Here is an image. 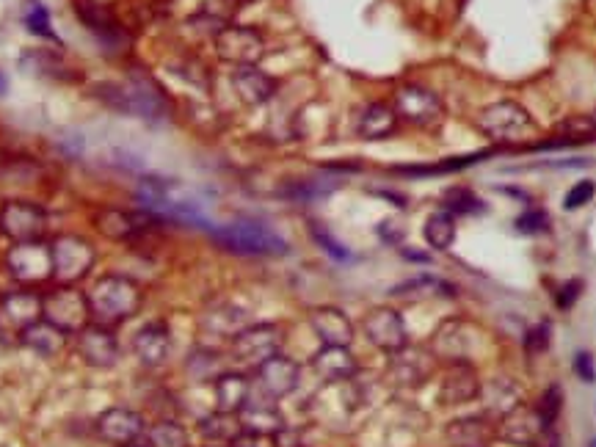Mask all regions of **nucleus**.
Here are the masks:
<instances>
[{
    "label": "nucleus",
    "mask_w": 596,
    "mask_h": 447,
    "mask_svg": "<svg viewBox=\"0 0 596 447\" xmlns=\"http://www.w3.org/2000/svg\"><path fill=\"white\" fill-rule=\"evenodd\" d=\"M138 202L141 207L152 213L158 221H174V224H185V227H205L207 216L194 196L185 191L183 185L172 183V180H161V177H147L138 185Z\"/></svg>",
    "instance_id": "obj_1"
},
{
    "label": "nucleus",
    "mask_w": 596,
    "mask_h": 447,
    "mask_svg": "<svg viewBox=\"0 0 596 447\" xmlns=\"http://www.w3.org/2000/svg\"><path fill=\"white\" fill-rule=\"evenodd\" d=\"M210 238L224 252L243 254V257H282L290 252V246L279 232L271 230L263 221H252V218L210 227Z\"/></svg>",
    "instance_id": "obj_2"
},
{
    "label": "nucleus",
    "mask_w": 596,
    "mask_h": 447,
    "mask_svg": "<svg viewBox=\"0 0 596 447\" xmlns=\"http://www.w3.org/2000/svg\"><path fill=\"white\" fill-rule=\"evenodd\" d=\"M144 293L141 287L119 274H105L97 279L89 290V307H92V321L103 326H116V323L133 318L141 310Z\"/></svg>",
    "instance_id": "obj_3"
},
{
    "label": "nucleus",
    "mask_w": 596,
    "mask_h": 447,
    "mask_svg": "<svg viewBox=\"0 0 596 447\" xmlns=\"http://www.w3.org/2000/svg\"><path fill=\"white\" fill-rule=\"evenodd\" d=\"M94 94L119 114L141 116L149 122H161L169 116V103H166L163 92L144 78H136L130 83H100V86H94Z\"/></svg>",
    "instance_id": "obj_4"
},
{
    "label": "nucleus",
    "mask_w": 596,
    "mask_h": 447,
    "mask_svg": "<svg viewBox=\"0 0 596 447\" xmlns=\"http://www.w3.org/2000/svg\"><path fill=\"white\" fill-rule=\"evenodd\" d=\"M478 127L486 138L497 144H525L536 136V122L528 114V108L516 100H500V103L483 108L478 114Z\"/></svg>",
    "instance_id": "obj_5"
},
{
    "label": "nucleus",
    "mask_w": 596,
    "mask_h": 447,
    "mask_svg": "<svg viewBox=\"0 0 596 447\" xmlns=\"http://www.w3.org/2000/svg\"><path fill=\"white\" fill-rule=\"evenodd\" d=\"M42 318L58 326L61 332L81 334L92 323L89 293L75 285H58L50 293H42Z\"/></svg>",
    "instance_id": "obj_6"
},
{
    "label": "nucleus",
    "mask_w": 596,
    "mask_h": 447,
    "mask_svg": "<svg viewBox=\"0 0 596 447\" xmlns=\"http://www.w3.org/2000/svg\"><path fill=\"white\" fill-rule=\"evenodd\" d=\"M6 271L17 285L36 287L53 279V249L45 241L14 243L6 252Z\"/></svg>",
    "instance_id": "obj_7"
},
{
    "label": "nucleus",
    "mask_w": 596,
    "mask_h": 447,
    "mask_svg": "<svg viewBox=\"0 0 596 447\" xmlns=\"http://www.w3.org/2000/svg\"><path fill=\"white\" fill-rule=\"evenodd\" d=\"M53 249V279L58 285H78L97 260L94 246L81 235H61L50 243Z\"/></svg>",
    "instance_id": "obj_8"
},
{
    "label": "nucleus",
    "mask_w": 596,
    "mask_h": 447,
    "mask_svg": "<svg viewBox=\"0 0 596 447\" xmlns=\"http://www.w3.org/2000/svg\"><path fill=\"white\" fill-rule=\"evenodd\" d=\"M213 47L232 67H254L265 56V36L249 25H224L213 36Z\"/></svg>",
    "instance_id": "obj_9"
},
{
    "label": "nucleus",
    "mask_w": 596,
    "mask_h": 447,
    "mask_svg": "<svg viewBox=\"0 0 596 447\" xmlns=\"http://www.w3.org/2000/svg\"><path fill=\"white\" fill-rule=\"evenodd\" d=\"M47 230L45 207L25 199H9L0 205V235L12 243L42 241Z\"/></svg>",
    "instance_id": "obj_10"
},
{
    "label": "nucleus",
    "mask_w": 596,
    "mask_h": 447,
    "mask_svg": "<svg viewBox=\"0 0 596 447\" xmlns=\"http://www.w3.org/2000/svg\"><path fill=\"white\" fill-rule=\"evenodd\" d=\"M392 108H395L398 119L414 127H434L445 116V105L439 100V94L425 89V86H417V83L401 86L395 92Z\"/></svg>",
    "instance_id": "obj_11"
},
{
    "label": "nucleus",
    "mask_w": 596,
    "mask_h": 447,
    "mask_svg": "<svg viewBox=\"0 0 596 447\" xmlns=\"http://www.w3.org/2000/svg\"><path fill=\"white\" fill-rule=\"evenodd\" d=\"M279 348H282V329L274 323H254L232 337L235 359L254 367L279 354Z\"/></svg>",
    "instance_id": "obj_12"
},
{
    "label": "nucleus",
    "mask_w": 596,
    "mask_h": 447,
    "mask_svg": "<svg viewBox=\"0 0 596 447\" xmlns=\"http://www.w3.org/2000/svg\"><path fill=\"white\" fill-rule=\"evenodd\" d=\"M367 343H373L384 354H398L401 348L409 345V334H406V323H403L401 312L392 307H376L365 315L362 321Z\"/></svg>",
    "instance_id": "obj_13"
},
{
    "label": "nucleus",
    "mask_w": 596,
    "mask_h": 447,
    "mask_svg": "<svg viewBox=\"0 0 596 447\" xmlns=\"http://www.w3.org/2000/svg\"><path fill=\"white\" fill-rule=\"evenodd\" d=\"M144 431H147L144 417L138 412H133V409H127V406L105 409V412L97 417V434H100V439H103L105 445H136L138 439L144 436Z\"/></svg>",
    "instance_id": "obj_14"
},
{
    "label": "nucleus",
    "mask_w": 596,
    "mask_h": 447,
    "mask_svg": "<svg viewBox=\"0 0 596 447\" xmlns=\"http://www.w3.org/2000/svg\"><path fill=\"white\" fill-rule=\"evenodd\" d=\"M161 221L147 213V210H116V207H108L103 213H97L94 218V227L103 232L105 238L111 241H133L138 235H144L152 227H158Z\"/></svg>",
    "instance_id": "obj_15"
},
{
    "label": "nucleus",
    "mask_w": 596,
    "mask_h": 447,
    "mask_svg": "<svg viewBox=\"0 0 596 447\" xmlns=\"http://www.w3.org/2000/svg\"><path fill=\"white\" fill-rule=\"evenodd\" d=\"M78 354L89 367L108 370L119 362V340L111 332V326L92 321L78 334Z\"/></svg>",
    "instance_id": "obj_16"
},
{
    "label": "nucleus",
    "mask_w": 596,
    "mask_h": 447,
    "mask_svg": "<svg viewBox=\"0 0 596 447\" xmlns=\"http://www.w3.org/2000/svg\"><path fill=\"white\" fill-rule=\"evenodd\" d=\"M298 381H301V367L290 356L276 354L265 359L263 365H257V390L274 401L287 398L298 387Z\"/></svg>",
    "instance_id": "obj_17"
},
{
    "label": "nucleus",
    "mask_w": 596,
    "mask_h": 447,
    "mask_svg": "<svg viewBox=\"0 0 596 447\" xmlns=\"http://www.w3.org/2000/svg\"><path fill=\"white\" fill-rule=\"evenodd\" d=\"M39 318H42V293L23 287V290H12L0 296V323L6 329H17L20 334L25 326H31Z\"/></svg>",
    "instance_id": "obj_18"
},
{
    "label": "nucleus",
    "mask_w": 596,
    "mask_h": 447,
    "mask_svg": "<svg viewBox=\"0 0 596 447\" xmlns=\"http://www.w3.org/2000/svg\"><path fill=\"white\" fill-rule=\"evenodd\" d=\"M478 395H481V379H478V373H475V367L470 362L447 365L442 390H439V401L445 406H461V403L475 401Z\"/></svg>",
    "instance_id": "obj_19"
},
{
    "label": "nucleus",
    "mask_w": 596,
    "mask_h": 447,
    "mask_svg": "<svg viewBox=\"0 0 596 447\" xmlns=\"http://www.w3.org/2000/svg\"><path fill=\"white\" fill-rule=\"evenodd\" d=\"M238 420H241L243 431H252V434L260 436H276L285 428V417L279 412L276 401L263 395V392H260V398L249 395V401L238 414Z\"/></svg>",
    "instance_id": "obj_20"
},
{
    "label": "nucleus",
    "mask_w": 596,
    "mask_h": 447,
    "mask_svg": "<svg viewBox=\"0 0 596 447\" xmlns=\"http://www.w3.org/2000/svg\"><path fill=\"white\" fill-rule=\"evenodd\" d=\"M312 370L321 376L326 384H343V381H354L359 373L354 354L340 345H323L318 354L312 356Z\"/></svg>",
    "instance_id": "obj_21"
},
{
    "label": "nucleus",
    "mask_w": 596,
    "mask_h": 447,
    "mask_svg": "<svg viewBox=\"0 0 596 447\" xmlns=\"http://www.w3.org/2000/svg\"><path fill=\"white\" fill-rule=\"evenodd\" d=\"M138 362L144 367H161L172 354V334L166 329V323H147L144 329H138L133 340Z\"/></svg>",
    "instance_id": "obj_22"
},
{
    "label": "nucleus",
    "mask_w": 596,
    "mask_h": 447,
    "mask_svg": "<svg viewBox=\"0 0 596 447\" xmlns=\"http://www.w3.org/2000/svg\"><path fill=\"white\" fill-rule=\"evenodd\" d=\"M310 326L323 345L348 348L351 340H354V323H351V318L343 310H337V307H318V310H312Z\"/></svg>",
    "instance_id": "obj_23"
},
{
    "label": "nucleus",
    "mask_w": 596,
    "mask_h": 447,
    "mask_svg": "<svg viewBox=\"0 0 596 447\" xmlns=\"http://www.w3.org/2000/svg\"><path fill=\"white\" fill-rule=\"evenodd\" d=\"M232 89L246 105H265L276 94L279 83L254 64V67H238L232 72Z\"/></svg>",
    "instance_id": "obj_24"
},
{
    "label": "nucleus",
    "mask_w": 596,
    "mask_h": 447,
    "mask_svg": "<svg viewBox=\"0 0 596 447\" xmlns=\"http://www.w3.org/2000/svg\"><path fill=\"white\" fill-rule=\"evenodd\" d=\"M541 434L544 428L539 425V417L536 412H530L528 406H516L508 414H503V423H500V436L508 439L511 445L519 447H539Z\"/></svg>",
    "instance_id": "obj_25"
},
{
    "label": "nucleus",
    "mask_w": 596,
    "mask_h": 447,
    "mask_svg": "<svg viewBox=\"0 0 596 447\" xmlns=\"http://www.w3.org/2000/svg\"><path fill=\"white\" fill-rule=\"evenodd\" d=\"M20 337V345H25L28 351H34V354L45 356V359H53L64 351V345H67V332H61L58 326H53L45 318H39L31 326H25L23 332L17 334Z\"/></svg>",
    "instance_id": "obj_26"
},
{
    "label": "nucleus",
    "mask_w": 596,
    "mask_h": 447,
    "mask_svg": "<svg viewBox=\"0 0 596 447\" xmlns=\"http://www.w3.org/2000/svg\"><path fill=\"white\" fill-rule=\"evenodd\" d=\"M431 348H434V356L445 359L447 365H453V362H467V354H470L467 326L461 321H445L434 332Z\"/></svg>",
    "instance_id": "obj_27"
},
{
    "label": "nucleus",
    "mask_w": 596,
    "mask_h": 447,
    "mask_svg": "<svg viewBox=\"0 0 596 447\" xmlns=\"http://www.w3.org/2000/svg\"><path fill=\"white\" fill-rule=\"evenodd\" d=\"M213 392H216V412L241 414L252 395V381L243 373H218Z\"/></svg>",
    "instance_id": "obj_28"
},
{
    "label": "nucleus",
    "mask_w": 596,
    "mask_h": 447,
    "mask_svg": "<svg viewBox=\"0 0 596 447\" xmlns=\"http://www.w3.org/2000/svg\"><path fill=\"white\" fill-rule=\"evenodd\" d=\"M390 356H392V362H390L392 379L398 381V384H403V387H420V384L428 381L431 370H434L431 359H428L425 354H420V351H412L409 345L401 348L398 354H390Z\"/></svg>",
    "instance_id": "obj_29"
},
{
    "label": "nucleus",
    "mask_w": 596,
    "mask_h": 447,
    "mask_svg": "<svg viewBox=\"0 0 596 447\" xmlns=\"http://www.w3.org/2000/svg\"><path fill=\"white\" fill-rule=\"evenodd\" d=\"M398 127V114L395 108L387 103H370L362 108L356 130L365 141H381V138H390Z\"/></svg>",
    "instance_id": "obj_30"
},
{
    "label": "nucleus",
    "mask_w": 596,
    "mask_h": 447,
    "mask_svg": "<svg viewBox=\"0 0 596 447\" xmlns=\"http://www.w3.org/2000/svg\"><path fill=\"white\" fill-rule=\"evenodd\" d=\"M494 428L492 423L475 414V417H459L447 425V439L456 447H489Z\"/></svg>",
    "instance_id": "obj_31"
},
{
    "label": "nucleus",
    "mask_w": 596,
    "mask_h": 447,
    "mask_svg": "<svg viewBox=\"0 0 596 447\" xmlns=\"http://www.w3.org/2000/svg\"><path fill=\"white\" fill-rule=\"evenodd\" d=\"M392 296L403 298V301H428V298H445L453 296V285L445 279H436V276H417L409 279L392 290Z\"/></svg>",
    "instance_id": "obj_32"
},
{
    "label": "nucleus",
    "mask_w": 596,
    "mask_h": 447,
    "mask_svg": "<svg viewBox=\"0 0 596 447\" xmlns=\"http://www.w3.org/2000/svg\"><path fill=\"white\" fill-rule=\"evenodd\" d=\"M340 188V180H332V177H310V180H296V183H287L285 188H279V196H285L290 202H315V199H323V196L334 194Z\"/></svg>",
    "instance_id": "obj_33"
},
{
    "label": "nucleus",
    "mask_w": 596,
    "mask_h": 447,
    "mask_svg": "<svg viewBox=\"0 0 596 447\" xmlns=\"http://www.w3.org/2000/svg\"><path fill=\"white\" fill-rule=\"evenodd\" d=\"M199 431H202V436H205L210 445H232V439L241 434L243 428L238 414L213 412L199 423Z\"/></svg>",
    "instance_id": "obj_34"
},
{
    "label": "nucleus",
    "mask_w": 596,
    "mask_h": 447,
    "mask_svg": "<svg viewBox=\"0 0 596 447\" xmlns=\"http://www.w3.org/2000/svg\"><path fill=\"white\" fill-rule=\"evenodd\" d=\"M138 442L144 447H188V434H185V428L180 423L161 420V423L149 425Z\"/></svg>",
    "instance_id": "obj_35"
},
{
    "label": "nucleus",
    "mask_w": 596,
    "mask_h": 447,
    "mask_svg": "<svg viewBox=\"0 0 596 447\" xmlns=\"http://www.w3.org/2000/svg\"><path fill=\"white\" fill-rule=\"evenodd\" d=\"M425 241L434 252H447L456 241V218L445 213V210L434 213L425 221Z\"/></svg>",
    "instance_id": "obj_36"
},
{
    "label": "nucleus",
    "mask_w": 596,
    "mask_h": 447,
    "mask_svg": "<svg viewBox=\"0 0 596 447\" xmlns=\"http://www.w3.org/2000/svg\"><path fill=\"white\" fill-rule=\"evenodd\" d=\"M205 326L221 337H235L241 329H246V312L235 310V307H218V310L207 312Z\"/></svg>",
    "instance_id": "obj_37"
},
{
    "label": "nucleus",
    "mask_w": 596,
    "mask_h": 447,
    "mask_svg": "<svg viewBox=\"0 0 596 447\" xmlns=\"http://www.w3.org/2000/svg\"><path fill=\"white\" fill-rule=\"evenodd\" d=\"M563 409V390L558 384H552L544 390L541 395V401L536 403V417H539V425L544 431H552L555 423H558V417H561Z\"/></svg>",
    "instance_id": "obj_38"
},
{
    "label": "nucleus",
    "mask_w": 596,
    "mask_h": 447,
    "mask_svg": "<svg viewBox=\"0 0 596 447\" xmlns=\"http://www.w3.org/2000/svg\"><path fill=\"white\" fill-rule=\"evenodd\" d=\"M445 213H450V216H475V213H483V202L467 188H453L445 194Z\"/></svg>",
    "instance_id": "obj_39"
},
{
    "label": "nucleus",
    "mask_w": 596,
    "mask_h": 447,
    "mask_svg": "<svg viewBox=\"0 0 596 447\" xmlns=\"http://www.w3.org/2000/svg\"><path fill=\"white\" fill-rule=\"evenodd\" d=\"M25 25H28V31L36 36H45V39H53V28H50V14L42 6V0H28V6H25L23 14Z\"/></svg>",
    "instance_id": "obj_40"
},
{
    "label": "nucleus",
    "mask_w": 596,
    "mask_h": 447,
    "mask_svg": "<svg viewBox=\"0 0 596 447\" xmlns=\"http://www.w3.org/2000/svg\"><path fill=\"white\" fill-rule=\"evenodd\" d=\"M310 235L318 241V246H321L323 252L329 254V257H334L337 263H348L351 260V252L345 249L343 243L337 241V238H332V232L326 230L323 224H318V221H312L310 224Z\"/></svg>",
    "instance_id": "obj_41"
},
{
    "label": "nucleus",
    "mask_w": 596,
    "mask_h": 447,
    "mask_svg": "<svg viewBox=\"0 0 596 447\" xmlns=\"http://www.w3.org/2000/svg\"><path fill=\"white\" fill-rule=\"evenodd\" d=\"M516 230L522 235H539V232L550 230V216L544 210H528L516 218Z\"/></svg>",
    "instance_id": "obj_42"
},
{
    "label": "nucleus",
    "mask_w": 596,
    "mask_h": 447,
    "mask_svg": "<svg viewBox=\"0 0 596 447\" xmlns=\"http://www.w3.org/2000/svg\"><path fill=\"white\" fill-rule=\"evenodd\" d=\"M594 194H596L594 180H580V183L569 188L563 207H566V210H580V207H585L591 199H594Z\"/></svg>",
    "instance_id": "obj_43"
},
{
    "label": "nucleus",
    "mask_w": 596,
    "mask_h": 447,
    "mask_svg": "<svg viewBox=\"0 0 596 447\" xmlns=\"http://www.w3.org/2000/svg\"><path fill=\"white\" fill-rule=\"evenodd\" d=\"M550 345V323H539L536 329H530L528 337H525V351L533 356H539L547 351Z\"/></svg>",
    "instance_id": "obj_44"
},
{
    "label": "nucleus",
    "mask_w": 596,
    "mask_h": 447,
    "mask_svg": "<svg viewBox=\"0 0 596 447\" xmlns=\"http://www.w3.org/2000/svg\"><path fill=\"white\" fill-rule=\"evenodd\" d=\"M580 287H583V282H580V279H572V282H566V285L558 290L555 301H558L561 310H572V304L580 298Z\"/></svg>",
    "instance_id": "obj_45"
},
{
    "label": "nucleus",
    "mask_w": 596,
    "mask_h": 447,
    "mask_svg": "<svg viewBox=\"0 0 596 447\" xmlns=\"http://www.w3.org/2000/svg\"><path fill=\"white\" fill-rule=\"evenodd\" d=\"M574 373H577V379H583V381H594L596 379L594 359H591V354H588V351H580V354H574Z\"/></svg>",
    "instance_id": "obj_46"
},
{
    "label": "nucleus",
    "mask_w": 596,
    "mask_h": 447,
    "mask_svg": "<svg viewBox=\"0 0 596 447\" xmlns=\"http://www.w3.org/2000/svg\"><path fill=\"white\" fill-rule=\"evenodd\" d=\"M14 345V340H12V329H6V326H3V323H0V354H3V351H9V348H12Z\"/></svg>",
    "instance_id": "obj_47"
},
{
    "label": "nucleus",
    "mask_w": 596,
    "mask_h": 447,
    "mask_svg": "<svg viewBox=\"0 0 596 447\" xmlns=\"http://www.w3.org/2000/svg\"><path fill=\"white\" fill-rule=\"evenodd\" d=\"M6 92V78H3V75H0V94Z\"/></svg>",
    "instance_id": "obj_48"
},
{
    "label": "nucleus",
    "mask_w": 596,
    "mask_h": 447,
    "mask_svg": "<svg viewBox=\"0 0 596 447\" xmlns=\"http://www.w3.org/2000/svg\"><path fill=\"white\" fill-rule=\"evenodd\" d=\"M591 122H594V127H596V111H594V114H591Z\"/></svg>",
    "instance_id": "obj_49"
},
{
    "label": "nucleus",
    "mask_w": 596,
    "mask_h": 447,
    "mask_svg": "<svg viewBox=\"0 0 596 447\" xmlns=\"http://www.w3.org/2000/svg\"><path fill=\"white\" fill-rule=\"evenodd\" d=\"M125 447H144V445H141V442H136V445H125Z\"/></svg>",
    "instance_id": "obj_50"
},
{
    "label": "nucleus",
    "mask_w": 596,
    "mask_h": 447,
    "mask_svg": "<svg viewBox=\"0 0 596 447\" xmlns=\"http://www.w3.org/2000/svg\"><path fill=\"white\" fill-rule=\"evenodd\" d=\"M588 447H596V436H594V439H591V445H588Z\"/></svg>",
    "instance_id": "obj_51"
},
{
    "label": "nucleus",
    "mask_w": 596,
    "mask_h": 447,
    "mask_svg": "<svg viewBox=\"0 0 596 447\" xmlns=\"http://www.w3.org/2000/svg\"><path fill=\"white\" fill-rule=\"evenodd\" d=\"M210 447H218V445H210Z\"/></svg>",
    "instance_id": "obj_52"
}]
</instances>
